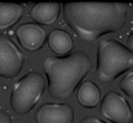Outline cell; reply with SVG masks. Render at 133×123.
<instances>
[{"label":"cell","instance_id":"1","mask_svg":"<svg viewBox=\"0 0 133 123\" xmlns=\"http://www.w3.org/2000/svg\"><path fill=\"white\" fill-rule=\"evenodd\" d=\"M65 24L86 42L123 29L128 4L123 3H65L62 5Z\"/></svg>","mask_w":133,"mask_h":123},{"label":"cell","instance_id":"11","mask_svg":"<svg viewBox=\"0 0 133 123\" xmlns=\"http://www.w3.org/2000/svg\"><path fill=\"white\" fill-rule=\"evenodd\" d=\"M78 102L85 108H95L101 102V91L94 81H84L76 91Z\"/></svg>","mask_w":133,"mask_h":123},{"label":"cell","instance_id":"4","mask_svg":"<svg viewBox=\"0 0 133 123\" xmlns=\"http://www.w3.org/2000/svg\"><path fill=\"white\" fill-rule=\"evenodd\" d=\"M47 79L38 71H29L26 75L16 81L10 94V107L17 114H26L44 94Z\"/></svg>","mask_w":133,"mask_h":123},{"label":"cell","instance_id":"5","mask_svg":"<svg viewBox=\"0 0 133 123\" xmlns=\"http://www.w3.org/2000/svg\"><path fill=\"white\" fill-rule=\"evenodd\" d=\"M24 64L25 56L21 49L9 36L0 33V78H16Z\"/></svg>","mask_w":133,"mask_h":123},{"label":"cell","instance_id":"7","mask_svg":"<svg viewBox=\"0 0 133 123\" xmlns=\"http://www.w3.org/2000/svg\"><path fill=\"white\" fill-rule=\"evenodd\" d=\"M74 110L62 102H46L35 113L36 123H74Z\"/></svg>","mask_w":133,"mask_h":123},{"label":"cell","instance_id":"10","mask_svg":"<svg viewBox=\"0 0 133 123\" xmlns=\"http://www.w3.org/2000/svg\"><path fill=\"white\" fill-rule=\"evenodd\" d=\"M47 43L51 51L57 54V57L69 56L74 48V42L70 35L61 29H56L49 32L47 37Z\"/></svg>","mask_w":133,"mask_h":123},{"label":"cell","instance_id":"6","mask_svg":"<svg viewBox=\"0 0 133 123\" xmlns=\"http://www.w3.org/2000/svg\"><path fill=\"white\" fill-rule=\"evenodd\" d=\"M100 114L111 123H131L133 111L128 101L116 91H109L100 102Z\"/></svg>","mask_w":133,"mask_h":123},{"label":"cell","instance_id":"15","mask_svg":"<svg viewBox=\"0 0 133 123\" xmlns=\"http://www.w3.org/2000/svg\"><path fill=\"white\" fill-rule=\"evenodd\" d=\"M0 123H12L10 114L4 110H0Z\"/></svg>","mask_w":133,"mask_h":123},{"label":"cell","instance_id":"18","mask_svg":"<svg viewBox=\"0 0 133 123\" xmlns=\"http://www.w3.org/2000/svg\"><path fill=\"white\" fill-rule=\"evenodd\" d=\"M132 123H133V121H132Z\"/></svg>","mask_w":133,"mask_h":123},{"label":"cell","instance_id":"16","mask_svg":"<svg viewBox=\"0 0 133 123\" xmlns=\"http://www.w3.org/2000/svg\"><path fill=\"white\" fill-rule=\"evenodd\" d=\"M127 43H128V48L133 52V30H132V32L129 33L128 38H127Z\"/></svg>","mask_w":133,"mask_h":123},{"label":"cell","instance_id":"8","mask_svg":"<svg viewBox=\"0 0 133 123\" xmlns=\"http://www.w3.org/2000/svg\"><path fill=\"white\" fill-rule=\"evenodd\" d=\"M19 43L29 52H37L46 43V31L37 24L29 22L19 26L16 30Z\"/></svg>","mask_w":133,"mask_h":123},{"label":"cell","instance_id":"17","mask_svg":"<svg viewBox=\"0 0 133 123\" xmlns=\"http://www.w3.org/2000/svg\"><path fill=\"white\" fill-rule=\"evenodd\" d=\"M19 123H32V122H30V121H21V122Z\"/></svg>","mask_w":133,"mask_h":123},{"label":"cell","instance_id":"13","mask_svg":"<svg viewBox=\"0 0 133 123\" xmlns=\"http://www.w3.org/2000/svg\"><path fill=\"white\" fill-rule=\"evenodd\" d=\"M118 86L128 97L133 99V69L124 74V76L119 81Z\"/></svg>","mask_w":133,"mask_h":123},{"label":"cell","instance_id":"3","mask_svg":"<svg viewBox=\"0 0 133 123\" xmlns=\"http://www.w3.org/2000/svg\"><path fill=\"white\" fill-rule=\"evenodd\" d=\"M133 69V52L116 39H102L97 44L96 76L100 81L111 83Z\"/></svg>","mask_w":133,"mask_h":123},{"label":"cell","instance_id":"2","mask_svg":"<svg viewBox=\"0 0 133 123\" xmlns=\"http://www.w3.org/2000/svg\"><path fill=\"white\" fill-rule=\"evenodd\" d=\"M91 69V60L85 52H74L65 57H47L43 70L47 78V89L56 100H66Z\"/></svg>","mask_w":133,"mask_h":123},{"label":"cell","instance_id":"14","mask_svg":"<svg viewBox=\"0 0 133 123\" xmlns=\"http://www.w3.org/2000/svg\"><path fill=\"white\" fill-rule=\"evenodd\" d=\"M80 123H106V122L102 121V119L97 118V117H95V116H88V117L81 119Z\"/></svg>","mask_w":133,"mask_h":123},{"label":"cell","instance_id":"9","mask_svg":"<svg viewBox=\"0 0 133 123\" xmlns=\"http://www.w3.org/2000/svg\"><path fill=\"white\" fill-rule=\"evenodd\" d=\"M61 10L62 4L59 3H38L33 5L30 16L37 25L49 26L58 20Z\"/></svg>","mask_w":133,"mask_h":123},{"label":"cell","instance_id":"12","mask_svg":"<svg viewBox=\"0 0 133 123\" xmlns=\"http://www.w3.org/2000/svg\"><path fill=\"white\" fill-rule=\"evenodd\" d=\"M24 14V5L0 3V31H5L16 25L22 19Z\"/></svg>","mask_w":133,"mask_h":123}]
</instances>
